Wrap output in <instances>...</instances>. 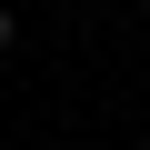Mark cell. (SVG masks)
<instances>
[{
    "instance_id": "6da1fadb",
    "label": "cell",
    "mask_w": 150,
    "mask_h": 150,
    "mask_svg": "<svg viewBox=\"0 0 150 150\" xmlns=\"http://www.w3.org/2000/svg\"><path fill=\"white\" fill-rule=\"evenodd\" d=\"M10 40H20V30H10V10H0V60H10Z\"/></svg>"
}]
</instances>
